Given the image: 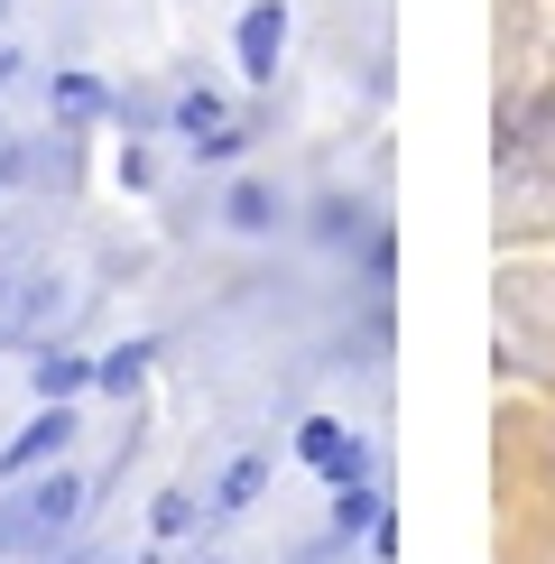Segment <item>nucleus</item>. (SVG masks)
Masks as SVG:
<instances>
[{
	"label": "nucleus",
	"mask_w": 555,
	"mask_h": 564,
	"mask_svg": "<svg viewBox=\"0 0 555 564\" xmlns=\"http://www.w3.org/2000/svg\"><path fill=\"white\" fill-rule=\"evenodd\" d=\"M29 389L46 398V408H56V398H65V408H75V398L92 389V351H65V343H46L37 361H29Z\"/></svg>",
	"instance_id": "7"
},
{
	"label": "nucleus",
	"mask_w": 555,
	"mask_h": 564,
	"mask_svg": "<svg viewBox=\"0 0 555 564\" xmlns=\"http://www.w3.org/2000/svg\"><path fill=\"white\" fill-rule=\"evenodd\" d=\"M231 56H241L250 84H278V56H287V10H278V0H250L241 29H231Z\"/></svg>",
	"instance_id": "3"
},
{
	"label": "nucleus",
	"mask_w": 555,
	"mask_h": 564,
	"mask_svg": "<svg viewBox=\"0 0 555 564\" xmlns=\"http://www.w3.org/2000/svg\"><path fill=\"white\" fill-rule=\"evenodd\" d=\"M204 519H214V500H204L195 481H167V490L149 500V536H157V546H185V536H195Z\"/></svg>",
	"instance_id": "6"
},
{
	"label": "nucleus",
	"mask_w": 555,
	"mask_h": 564,
	"mask_svg": "<svg viewBox=\"0 0 555 564\" xmlns=\"http://www.w3.org/2000/svg\"><path fill=\"white\" fill-rule=\"evenodd\" d=\"M380 519H389V500L370 490V473L361 481H334V528L342 536H361V528H380Z\"/></svg>",
	"instance_id": "11"
},
{
	"label": "nucleus",
	"mask_w": 555,
	"mask_h": 564,
	"mask_svg": "<svg viewBox=\"0 0 555 564\" xmlns=\"http://www.w3.org/2000/svg\"><path fill=\"white\" fill-rule=\"evenodd\" d=\"M214 564H222V555H214Z\"/></svg>",
	"instance_id": "14"
},
{
	"label": "nucleus",
	"mask_w": 555,
	"mask_h": 564,
	"mask_svg": "<svg viewBox=\"0 0 555 564\" xmlns=\"http://www.w3.org/2000/svg\"><path fill=\"white\" fill-rule=\"evenodd\" d=\"M149 361H157V343H111V351H92V389H111V398H130L139 380H149Z\"/></svg>",
	"instance_id": "9"
},
{
	"label": "nucleus",
	"mask_w": 555,
	"mask_h": 564,
	"mask_svg": "<svg viewBox=\"0 0 555 564\" xmlns=\"http://www.w3.org/2000/svg\"><path fill=\"white\" fill-rule=\"evenodd\" d=\"M75 435H84V416L65 408V398H56V408L37 398V416L0 444V481H29V473H46V463H65V444H75Z\"/></svg>",
	"instance_id": "2"
},
{
	"label": "nucleus",
	"mask_w": 555,
	"mask_h": 564,
	"mask_svg": "<svg viewBox=\"0 0 555 564\" xmlns=\"http://www.w3.org/2000/svg\"><path fill=\"white\" fill-rule=\"evenodd\" d=\"M296 454H306V463H315L324 481H361V473H370L361 435L342 426V416H306V426H296Z\"/></svg>",
	"instance_id": "4"
},
{
	"label": "nucleus",
	"mask_w": 555,
	"mask_h": 564,
	"mask_svg": "<svg viewBox=\"0 0 555 564\" xmlns=\"http://www.w3.org/2000/svg\"><path fill=\"white\" fill-rule=\"evenodd\" d=\"M0 149H10V139H0Z\"/></svg>",
	"instance_id": "13"
},
{
	"label": "nucleus",
	"mask_w": 555,
	"mask_h": 564,
	"mask_svg": "<svg viewBox=\"0 0 555 564\" xmlns=\"http://www.w3.org/2000/svg\"><path fill=\"white\" fill-rule=\"evenodd\" d=\"M260 490H269V454H241V463H222V481L204 490V500H214V519H241Z\"/></svg>",
	"instance_id": "10"
},
{
	"label": "nucleus",
	"mask_w": 555,
	"mask_h": 564,
	"mask_svg": "<svg viewBox=\"0 0 555 564\" xmlns=\"http://www.w3.org/2000/svg\"><path fill=\"white\" fill-rule=\"evenodd\" d=\"M287 223V204H278V185H260V176H231L222 185V231H241V241H260V231H278Z\"/></svg>",
	"instance_id": "5"
},
{
	"label": "nucleus",
	"mask_w": 555,
	"mask_h": 564,
	"mask_svg": "<svg viewBox=\"0 0 555 564\" xmlns=\"http://www.w3.org/2000/svg\"><path fill=\"white\" fill-rule=\"evenodd\" d=\"M84 473L75 463H46L29 481H0V564H56L65 536L84 519Z\"/></svg>",
	"instance_id": "1"
},
{
	"label": "nucleus",
	"mask_w": 555,
	"mask_h": 564,
	"mask_svg": "<svg viewBox=\"0 0 555 564\" xmlns=\"http://www.w3.org/2000/svg\"><path fill=\"white\" fill-rule=\"evenodd\" d=\"M121 185H130V195H149V185H157V158L139 149V139H130V149H121Z\"/></svg>",
	"instance_id": "12"
},
{
	"label": "nucleus",
	"mask_w": 555,
	"mask_h": 564,
	"mask_svg": "<svg viewBox=\"0 0 555 564\" xmlns=\"http://www.w3.org/2000/svg\"><path fill=\"white\" fill-rule=\"evenodd\" d=\"M46 111H56V121H111L121 93H111L102 75H56V84H46Z\"/></svg>",
	"instance_id": "8"
}]
</instances>
